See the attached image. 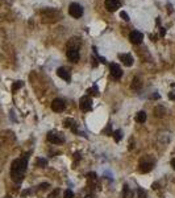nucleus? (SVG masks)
Wrapping results in <instances>:
<instances>
[{"label": "nucleus", "instance_id": "nucleus-1", "mask_svg": "<svg viewBox=\"0 0 175 198\" xmlns=\"http://www.w3.org/2000/svg\"><path fill=\"white\" fill-rule=\"evenodd\" d=\"M41 16L44 23H54L58 19H61V12L55 8H45L41 12Z\"/></svg>", "mask_w": 175, "mask_h": 198}, {"label": "nucleus", "instance_id": "nucleus-2", "mask_svg": "<svg viewBox=\"0 0 175 198\" xmlns=\"http://www.w3.org/2000/svg\"><path fill=\"white\" fill-rule=\"evenodd\" d=\"M69 13L71 15L74 19H79V17H82V15H83L82 5L78 4V3H71L69 5Z\"/></svg>", "mask_w": 175, "mask_h": 198}, {"label": "nucleus", "instance_id": "nucleus-3", "mask_svg": "<svg viewBox=\"0 0 175 198\" xmlns=\"http://www.w3.org/2000/svg\"><path fill=\"white\" fill-rule=\"evenodd\" d=\"M48 140L53 144H62V143H65V136L61 132H49Z\"/></svg>", "mask_w": 175, "mask_h": 198}, {"label": "nucleus", "instance_id": "nucleus-4", "mask_svg": "<svg viewBox=\"0 0 175 198\" xmlns=\"http://www.w3.org/2000/svg\"><path fill=\"white\" fill-rule=\"evenodd\" d=\"M79 107H80V110H83V111H89V110L92 108V99L87 95L82 96V98H80V102H79Z\"/></svg>", "mask_w": 175, "mask_h": 198}, {"label": "nucleus", "instance_id": "nucleus-5", "mask_svg": "<svg viewBox=\"0 0 175 198\" xmlns=\"http://www.w3.org/2000/svg\"><path fill=\"white\" fill-rule=\"evenodd\" d=\"M67 58H69L71 62H78L79 61V50L76 46H70L67 49Z\"/></svg>", "mask_w": 175, "mask_h": 198}, {"label": "nucleus", "instance_id": "nucleus-6", "mask_svg": "<svg viewBox=\"0 0 175 198\" xmlns=\"http://www.w3.org/2000/svg\"><path fill=\"white\" fill-rule=\"evenodd\" d=\"M129 40H131L132 44H141L142 42V40H144V34L141 33L140 31H133L131 32V34H129Z\"/></svg>", "mask_w": 175, "mask_h": 198}, {"label": "nucleus", "instance_id": "nucleus-7", "mask_svg": "<svg viewBox=\"0 0 175 198\" xmlns=\"http://www.w3.org/2000/svg\"><path fill=\"white\" fill-rule=\"evenodd\" d=\"M109 70H111V75L115 79H120L123 77V70L117 64H111L109 65Z\"/></svg>", "mask_w": 175, "mask_h": 198}, {"label": "nucleus", "instance_id": "nucleus-8", "mask_svg": "<svg viewBox=\"0 0 175 198\" xmlns=\"http://www.w3.org/2000/svg\"><path fill=\"white\" fill-rule=\"evenodd\" d=\"M65 107H66L65 102H63L62 99H59V98L54 99V100L52 102V110L53 111H55V112H62V111L65 110Z\"/></svg>", "mask_w": 175, "mask_h": 198}, {"label": "nucleus", "instance_id": "nucleus-9", "mask_svg": "<svg viewBox=\"0 0 175 198\" xmlns=\"http://www.w3.org/2000/svg\"><path fill=\"white\" fill-rule=\"evenodd\" d=\"M105 8L109 12H116L120 8V0H105Z\"/></svg>", "mask_w": 175, "mask_h": 198}, {"label": "nucleus", "instance_id": "nucleus-10", "mask_svg": "<svg viewBox=\"0 0 175 198\" xmlns=\"http://www.w3.org/2000/svg\"><path fill=\"white\" fill-rule=\"evenodd\" d=\"M119 58H120V61L123 62L125 66H128V68H131L132 65H133V57H132L131 54H127V53H121V54H119Z\"/></svg>", "mask_w": 175, "mask_h": 198}, {"label": "nucleus", "instance_id": "nucleus-11", "mask_svg": "<svg viewBox=\"0 0 175 198\" xmlns=\"http://www.w3.org/2000/svg\"><path fill=\"white\" fill-rule=\"evenodd\" d=\"M57 75H58L59 78L65 79L66 82H70V79H71V75H70V72L67 70L66 68H59L57 70Z\"/></svg>", "mask_w": 175, "mask_h": 198}, {"label": "nucleus", "instance_id": "nucleus-12", "mask_svg": "<svg viewBox=\"0 0 175 198\" xmlns=\"http://www.w3.org/2000/svg\"><path fill=\"white\" fill-rule=\"evenodd\" d=\"M63 126L66 127V128H71L72 132L78 133V128H76V124H75V120L71 119V118H66L65 120H63Z\"/></svg>", "mask_w": 175, "mask_h": 198}, {"label": "nucleus", "instance_id": "nucleus-13", "mask_svg": "<svg viewBox=\"0 0 175 198\" xmlns=\"http://www.w3.org/2000/svg\"><path fill=\"white\" fill-rule=\"evenodd\" d=\"M11 177L13 180L15 182L20 184L23 180H24V173H20V172H15V171H11Z\"/></svg>", "mask_w": 175, "mask_h": 198}, {"label": "nucleus", "instance_id": "nucleus-14", "mask_svg": "<svg viewBox=\"0 0 175 198\" xmlns=\"http://www.w3.org/2000/svg\"><path fill=\"white\" fill-rule=\"evenodd\" d=\"M131 87H132L133 90H136V91H138V90H140L141 87H142V82H141V79L138 78V77H134V78H133Z\"/></svg>", "mask_w": 175, "mask_h": 198}, {"label": "nucleus", "instance_id": "nucleus-15", "mask_svg": "<svg viewBox=\"0 0 175 198\" xmlns=\"http://www.w3.org/2000/svg\"><path fill=\"white\" fill-rule=\"evenodd\" d=\"M153 169V164L151 163H144L140 165V172L141 173H149Z\"/></svg>", "mask_w": 175, "mask_h": 198}, {"label": "nucleus", "instance_id": "nucleus-16", "mask_svg": "<svg viewBox=\"0 0 175 198\" xmlns=\"http://www.w3.org/2000/svg\"><path fill=\"white\" fill-rule=\"evenodd\" d=\"M154 115L157 116V118H163V116L166 115V108L162 106H157L154 108Z\"/></svg>", "mask_w": 175, "mask_h": 198}, {"label": "nucleus", "instance_id": "nucleus-17", "mask_svg": "<svg viewBox=\"0 0 175 198\" xmlns=\"http://www.w3.org/2000/svg\"><path fill=\"white\" fill-rule=\"evenodd\" d=\"M136 122L137 123H145L146 122V112L145 111H140L136 115Z\"/></svg>", "mask_w": 175, "mask_h": 198}, {"label": "nucleus", "instance_id": "nucleus-18", "mask_svg": "<svg viewBox=\"0 0 175 198\" xmlns=\"http://www.w3.org/2000/svg\"><path fill=\"white\" fill-rule=\"evenodd\" d=\"M112 136H113V139H115V141H116V143H120L121 139H123V131H121V130H116V131H113V133H112Z\"/></svg>", "mask_w": 175, "mask_h": 198}, {"label": "nucleus", "instance_id": "nucleus-19", "mask_svg": "<svg viewBox=\"0 0 175 198\" xmlns=\"http://www.w3.org/2000/svg\"><path fill=\"white\" fill-rule=\"evenodd\" d=\"M36 164H37V167H40V168H45L46 165H48V160H46V159H42V157H40V159H37V160H36Z\"/></svg>", "mask_w": 175, "mask_h": 198}, {"label": "nucleus", "instance_id": "nucleus-20", "mask_svg": "<svg viewBox=\"0 0 175 198\" xmlns=\"http://www.w3.org/2000/svg\"><path fill=\"white\" fill-rule=\"evenodd\" d=\"M23 85H24V83L21 82V81H17V82H15L13 85H12V91H17L19 89H21V87H23Z\"/></svg>", "mask_w": 175, "mask_h": 198}, {"label": "nucleus", "instance_id": "nucleus-21", "mask_svg": "<svg viewBox=\"0 0 175 198\" xmlns=\"http://www.w3.org/2000/svg\"><path fill=\"white\" fill-rule=\"evenodd\" d=\"M104 133H105L107 136H111V135H112V124H108V126L105 127V128H104V131H103Z\"/></svg>", "mask_w": 175, "mask_h": 198}, {"label": "nucleus", "instance_id": "nucleus-22", "mask_svg": "<svg viewBox=\"0 0 175 198\" xmlns=\"http://www.w3.org/2000/svg\"><path fill=\"white\" fill-rule=\"evenodd\" d=\"M63 198H74V191L70 190V189L65 190V193H63Z\"/></svg>", "mask_w": 175, "mask_h": 198}, {"label": "nucleus", "instance_id": "nucleus-23", "mask_svg": "<svg viewBox=\"0 0 175 198\" xmlns=\"http://www.w3.org/2000/svg\"><path fill=\"white\" fill-rule=\"evenodd\" d=\"M87 92H88V94H91V95H95V96L99 94V92H97V87H96V86H92L91 89H88V91H87Z\"/></svg>", "mask_w": 175, "mask_h": 198}, {"label": "nucleus", "instance_id": "nucleus-24", "mask_svg": "<svg viewBox=\"0 0 175 198\" xmlns=\"http://www.w3.org/2000/svg\"><path fill=\"white\" fill-rule=\"evenodd\" d=\"M59 193H61L59 189H54V190L50 193V198H59Z\"/></svg>", "mask_w": 175, "mask_h": 198}, {"label": "nucleus", "instance_id": "nucleus-25", "mask_svg": "<svg viewBox=\"0 0 175 198\" xmlns=\"http://www.w3.org/2000/svg\"><path fill=\"white\" fill-rule=\"evenodd\" d=\"M137 193H138V197L140 198H146V191L144 189H138Z\"/></svg>", "mask_w": 175, "mask_h": 198}, {"label": "nucleus", "instance_id": "nucleus-26", "mask_svg": "<svg viewBox=\"0 0 175 198\" xmlns=\"http://www.w3.org/2000/svg\"><path fill=\"white\" fill-rule=\"evenodd\" d=\"M120 17L123 19V20H125V21H129V16H128V13L125 12V11L120 12Z\"/></svg>", "mask_w": 175, "mask_h": 198}, {"label": "nucleus", "instance_id": "nucleus-27", "mask_svg": "<svg viewBox=\"0 0 175 198\" xmlns=\"http://www.w3.org/2000/svg\"><path fill=\"white\" fill-rule=\"evenodd\" d=\"M38 188H40V190H46L48 188H50V185H49L48 182H44V184H41Z\"/></svg>", "mask_w": 175, "mask_h": 198}, {"label": "nucleus", "instance_id": "nucleus-28", "mask_svg": "<svg viewBox=\"0 0 175 198\" xmlns=\"http://www.w3.org/2000/svg\"><path fill=\"white\" fill-rule=\"evenodd\" d=\"M87 178H88V180H96V174L93 173H91V172H89V173H87Z\"/></svg>", "mask_w": 175, "mask_h": 198}, {"label": "nucleus", "instance_id": "nucleus-29", "mask_svg": "<svg viewBox=\"0 0 175 198\" xmlns=\"http://www.w3.org/2000/svg\"><path fill=\"white\" fill-rule=\"evenodd\" d=\"M168 98L171 99V100H175V91L170 92V94H168Z\"/></svg>", "mask_w": 175, "mask_h": 198}, {"label": "nucleus", "instance_id": "nucleus-30", "mask_svg": "<svg viewBox=\"0 0 175 198\" xmlns=\"http://www.w3.org/2000/svg\"><path fill=\"white\" fill-rule=\"evenodd\" d=\"M165 34H166V29H165V28H161V33H159V36H161V37H163Z\"/></svg>", "mask_w": 175, "mask_h": 198}, {"label": "nucleus", "instance_id": "nucleus-31", "mask_svg": "<svg viewBox=\"0 0 175 198\" xmlns=\"http://www.w3.org/2000/svg\"><path fill=\"white\" fill-rule=\"evenodd\" d=\"M151 99H159V95H158V94H153V95L150 96Z\"/></svg>", "mask_w": 175, "mask_h": 198}, {"label": "nucleus", "instance_id": "nucleus-32", "mask_svg": "<svg viewBox=\"0 0 175 198\" xmlns=\"http://www.w3.org/2000/svg\"><path fill=\"white\" fill-rule=\"evenodd\" d=\"M150 38H151V41H157V36H153V34H151Z\"/></svg>", "mask_w": 175, "mask_h": 198}, {"label": "nucleus", "instance_id": "nucleus-33", "mask_svg": "<svg viewBox=\"0 0 175 198\" xmlns=\"http://www.w3.org/2000/svg\"><path fill=\"white\" fill-rule=\"evenodd\" d=\"M30 193V190H25V191H23V195H27V194H29Z\"/></svg>", "mask_w": 175, "mask_h": 198}, {"label": "nucleus", "instance_id": "nucleus-34", "mask_svg": "<svg viewBox=\"0 0 175 198\" xmlns=\"http://www.w3.org/2000/svg\"><path fill=\"white\" fill-rule=\"evenodd\" d=\"M84 198H93V195H86Z\"/></svg>", "mask_w": 175, "mask_h": 198}, {"label": "nucleus", "instance_id": "nucleus-35", "mask_svg": "<svg viewBox=\"0 0 175 198\" xmlns=\"http://www.w3.org/2000/svg\"><path fill=\"white\" fill-rule=\"evenodd\" d=\"M171 164H172V168H174V169H175V161H172Z\"/></svg>", "mask_w": 175, "mask_h": 198}, {"label": "nucleus", "instance_id": "nucleus-36", "mask_svg": "<svg viewBox=\"0 0 175 198\" xmlns=\"http://www.w3.org/2000/svg\"><path fill=\"white\" fill-rule=\"evenodd\" d=\"M4 198H11V197H9V195H7V197H4Z\"/></svg>", "mask_w": 175, "mask_h": 198}]
</instances>
